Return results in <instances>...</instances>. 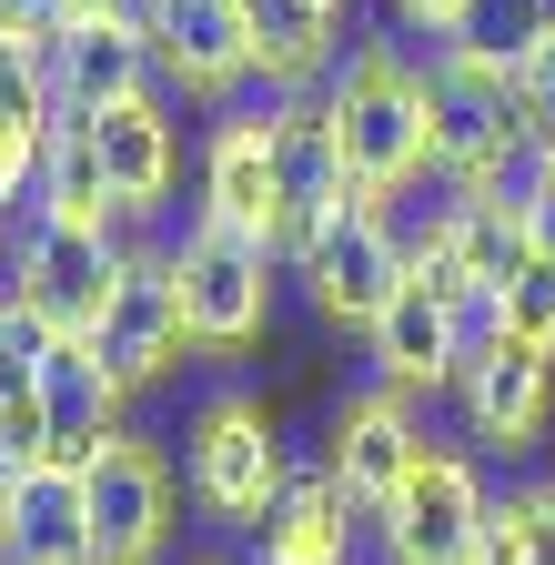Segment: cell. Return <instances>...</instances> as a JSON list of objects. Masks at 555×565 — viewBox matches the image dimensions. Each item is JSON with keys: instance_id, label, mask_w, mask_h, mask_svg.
Segmentation results:
<instances>
[{"instance_id": "cell-21", "label": "cell", "mask_w": 555, "mask_h": 565, "mask_svg": "<svg viewBox=\"0 0 555 565\" xmlns=\"http://www.w3.org/2000/svg\"><path fill=\"white\" fill-rule=\"evenodd\" d=\"M343 0H253V71L263 92H323L343 61Z\"/></svg>"}, {"instance_id": "cell-18", "label": "cell", "mask_w": 555, "mask_h": 565, "mask_svg": "<svg viewBox=\"0 0 555 565\" xmlns=\"http://www.w3.org/2000/svg\"><path fill=\"white\" fill-rule=\"evenodd\" d=\"M202 212L233 223V233H263V243L284 233V182H273V121L263 111H223L202 131Z\"/></svg>"}, {"instance_id": "cell-33", "label": "cell", "mask_w": 555, "mask_h": 565, "mask_svg": "<svg viewBox=\"0 0 555 565\" xmlns=\"http://www.w3.org/2000/svg\"><path fill=\"white\" fill-rule=\"evenodd\" d=\"M0 263H11V192H0Z\"/></svg>"}, {"instance_id": "cell-17", "label": "cell", "mask_w": 555, "mask_h": 565, "mask_svg": "<svg viewBox=\"0 0 555 565\" xmlns=\"http://www.w3.org/2000/svg\"><path fill=\"white\" fill-rule=\"evenodd\" d=\"M82 141H92V162H102V182H111V202H121V223L162 212V192H172V172H182V121L162 111V92L92 111Z\"/></svg>"}, {"instance_id": "cell-6", "label": "cell", "mask_w": 555, "mask_h": 565, "mask_svg": "<svg viewBox=\"0 0 555 565\" xmlns=\"http://www.w3.org/2000/svg\"><path fill=\"white\" fill-rule=\"evenodd\" d=\"M525 202H515V182H495V192H455L425 233H414V273L435 282L445 303H465L474 323H495V294L525 273Z\"/></svg>"}, {"instance_id": "cell-23", "label": "cell", "mask_w": 555, "mask_h": 565, "mask_svg": "<svg viewBox=\"0 0 555 565\" xmlns=\"http://www.w3.org/2000/svg\"><path fill=\"white\" fill-rule=\"evenodd\" d=\"M41 364H51V343L31 333V313L0 294V445H11L31 475H41Z\"/></svg>"}, {"instance_id": "cell-26", "label": "cell", "mask_w": 555, "mask_h": 565, "mask_svg": "<svg viewBox=\"0 0 555 565\" xmlns=\"http://www.w3.org/2000/svg\"><path fill=\"white\" fill-rule=\"evenodd\" d=\"M515 102H525V131H535V152L555 141V21L515 51Z\"/></svg>"}, {"instance_id": "cell-9", "label": "cell", "mask_w": 555, "mask_h": 565, "mask_svg": "<svg viewBox=\"0 0 555 565\" xmlns=\"http://www.w3.org/2000/svg\"><path fill=\"white\" fill-rule=\"evenodd\" d=\"M72 475H82V515H92V565H152L172 545V465H162V445H142L121 424Z\"/></svg>"}, {"instance_id": "cell-16", "label": "cell", "mask_w": 555, "mask_h": 565, "mask_svg": "<svg viewBox=\"0 0 555 565\" xmlns=\"http://www.w3.org/2000/svg\"><path fill=\"white\" fill-rule=\"evenodd\" d=\"M51 92H61V121H92V111H111V102H142V92H162V61H152V31H142V11L61 21Z\"/></svg>"}, {"instance_id": "cell-1", "label": "cell", "mask_w": 555, "mask_h": 565, "mask_svg": "<svg viewBox=\"0 0 555 565\" xmlns=\"http://www.w3.org/2000/svg\"><path fill=\"white\" fill-rule=\"evenodd\" d=\"M323 111L343 131V162H354L364 202H404L414 182L435 172V102H425V61L404 41H354L323 82Z\"/></svg>"}, {"instance_id": "cell-5", "label": "cell", "mask_w": 555, "mask_h": 565, "mask_svg": "<svg viewBox=\"0 0 555 565\" xmlns=\"http://www.w3.org/2000/svg\"><path fill=\"white\" fill-rule=\"evenodd\" d=\"M172 253V282H182V313H192V343L202 353H253L263 323H273V282H284V253L263 233H233L213 212H192Z\"/></svg>"}, {"instance_id": "cell-32", "label": "cell", "mask_w": 555, "mask_h": 565, "mask_svg": "<svg viewBox=\"0 0 555 565\" xmlns=\"http://www.w3.org/2000/svg\"><path fill=\"white\" fill-rule=\"evenodd\" d=\"M102 11H142V0H51V21H102Z\"/></svg>"}, {"instance_id": "cell-31", "label": "cell", "mask_w": 555, "mask_h": 565, "mask_svg": "<svg viewBox=\"0 0 555 565\" xmlns=\"http://www.w3.org/2000/svg\"><path fill=\"white\" fill-rule=\"evenodd\" d=\"M21 475H31V465H21L11 445H0V565H11V515H21Z\"/></svg>"}, {"instance_id": "cell-34", "label": "cell", "mask_w": 555, "mask_h": 565, "mask_svg": "<svg viewBox=\"0 0 555 565\" xmlns=\"http://www.w3.org/2000/svg\"><path fill=\"white\" fill-rule=\"evenodd\" d=\"M192 565H233V555H192Z\"/></svg>"}, {"instance_id": "cell-2", "label": "cell", "mask_w": 555, "mask_h": 565, "mask_svg": "<svg viewBox=\"0 0 555 565\" xmlns=\"http://www.w3.org/2000/svg\"><path fill=\"white\" fill-rule=\"evenodd\" d=\"M425 102H435V182L445 192H495L525 172L535 131L515 102V61L495 41H445L425 51Z\"/></svg>"}, {"instance_id": "cell-20", "label": "cell", "mask_w": 555, "mask_h": 565, "mask_svg": "<svg viewBox=\"0 0 555 565\" xmlns=\"http://www.w3.org/2000/svg\"><path fill=\"white\" fill-rule=\"evenodd\" d=\"M354 535H364V505H354L323 465H303V475L284 484V505L253 525L263 565H354Z\"/></svg>"}, {"instance_id": "cell-19", "label": "cell", "mask_w": 555, "mask_h": 565, "mask_svg": "<svg viewBox=\"0 0 555 565\" xmlns=\"http://www.w3.org/2000/svg\"><path fill=\"white\" fill-rule=\"evenodd\" d=\"M111 435H121V384L102 374V353L92 343H51V364H41V465L72 475Z\"/></svg>"}, {"instance_id": "cell-4", "label": "cell", "mask_w": 555, "mask_h": 565, "mask_svg": "<svg viewBox=\"0 0 555 565\" xmlns=\"http://www.w3.org/2000/svg\"><path fill=\"white\" fill-rule=\"evenodd\" d=\"M293 475H303V465L284 455V435H273V414H263V394L223 384V394L192 404V424H182V484H192V505L213 515V525H243V535H253L273 505H284Z\"/></svg>"}, {"instance_id": "cell-14", "label": "cell", "mask_w": 555, "mask_h": 565, "mask_svg": "<svg viewBox=\"0 0 555 565\" xmlns=\"http://www.w3.org/2000/svg\"><path fill=\"white\" fill-rule=\"evenodd\" d=\"M414 455H425V424H414V394H394V384H364L323 414V475L364 505V525L404 494Z\"/></svg>"}, {"instance_id": "cell-3", "label": "cell", "mask_w": 555, "mask_h": 565, "mask_svg": "<svg viewBox=\"0 0 555 565\" xmlns=\"http://www.w3.org/2000/svg\"><path fill=\"white\" fill-rule=\"evenodd\" d=\"M121 223H72V212H41L31 202V223L11 243V294L31 313L41 343H92L102 333V303H111V282H121Z\"/></svg>"}, {"instance_id": "cell-29", "label": "cell", "mask_w": 555, "mask_h": 565, "mask_svg": "<svg viewBox=\"0 0 555 565\" xmlns=\"http://www.w3.org/2000/svg\"><path fill=\"white\" fill-rule=\"evenodd\" d=\"M515 202H525V243H535V253H555V141H545V152H525Z\"/></svg>"}, {"instance_id": "cell-15", "label": "cell", "mask_w": 555, "mask_h": 565, "mask_svg": "<svg viewBox=\"0 0 555 565\" xmlns=\"http://www.w3.org/2000/svg\"><path fill=\"white\" fill-rule=\"evenodd\" d=\"M455 404H465V435L474 445L525 455L545 424H555V353H535L515 333H484L474 364H465V384H455Z\"/></svg>"}, {"instance_id": "cell-13", "label": "cell", "mask_w": 555, "mask_h": 565, "mask_svg": "<svg viewBox=\"0 0 555 565\" xmlns=\"http://www.w3.org/2000/svg\"><path fill=\"white\" fill-rule=\"evenodd\" d=\"M484 333H495V323H474L465 303H445V294H435L425 273H404V294L374 313L364 353H374V384H394V394H455Z\"/></svg>"}, {"instance_id": "cell-11", "label": "cell", "mask_w": 555, "mask_h": 565, "mask_svg": "<svg viewBox=\"0 0 555 565\" xmlns=\"http://www.w3.org/2000/svg\"><path fill=\"white\" fill-rule=\"evenodd\" d=\"M263 121H273V182H284V233L273 243H284V263H293L323 223L354 212V162H343V131H333L323 92H273Z\"/></svg>"}, {"instance_id": "cell-7", "label": "cell", "mask_w": 555, "mask_h": 565, "mask_svg": "<svg viewBox=\"0 0 555 565\" xmlns=\"http://www.w3.org/2000/svg\"><path fill=\"white\" fill-rule=\"evenodd\" d=\"M404 273H414V243L394 233V212L354 192V212L343 223H323L303 253H293V282H303V303L343 333H374V313L404 294Z\"/></svg>"}, {"instance_id": "cell-10", "label": "cell", "mask_w": 555, "mask_h": 565, "mask_svg": "<svg viewBox=\"0 0 555 565\" xmlns=\"http://www.w3.org/2000/svg\"><path fill=\"white\" fill-rule=\"evenodd\" d=\"M92 353H102V374H111L121 394L162 384L182 353H202V343H192V313H182V282H172V253H142V243L121 253V282H111V303H102Z\"/></svg>"}, {"instance_id": "cell-25", "label": "cell", "mask_w": 555, "mask_h": 565, "mask_svg": "<svg viewBox=\"0 0 555 565\" xmlns=\"http://www.w3.org/2000/svg\"><path fill=\"white\" fill-rule=\"evenodd\" d=\"M495 333H515V343L555 353V253H525V273L495 294Z\"/></svg>"}, {"instance_id": "cell-8", "label": "cell", "mask_w": 555, "mask_h": 565, "mask_svg": "<svg viewBox=\"0 0 555 565\" xmlns=\"http://www.w3.org/2000/svg\"><path fill=\"white\" fill-rule=\"evenodd\" d=\"M484 515H495L484 475H474L455 445H435V435H425V455H414L404 494L374 515V545H384V565H474Z\"/></svg>"}, {"instance_id": "cell-27", "label": "cell", "mask_w": 555, "mask_h": 565, "mask_svg": "<svg viewBox=\"0 0 555 565\" xmlns=\"http://www.w3.org/2000/svg\"><path fill=\"white\" fill-rule=\"evenodd\" d=\"M384 11H394V31H414V41H474L484 31V0H384Z\"/></svg>"}, {"instance_id": "cell-30", "label": "cell", "mask_w": 555, "mask_h": 565, "mask_svg": "<svg viewBox=\"0 0 555 565\" xmlns=\"http://www.w3.org/2000/svg\"><path fill=\"white\" fill-rule=\"evenodd\" d=\"M545 21H555V0H484V31H474V41H495V51L515 61V51H525Z\"/></svg>"}, {"instance_id": "cell-28", "label": "cell", "mask_w": 555, "mask_h": 565, "mask_svg": "<svg viewBox=\"0 0 555 565\" xmlns=\"http://www.w3.org/2000/svg\"><path fill=\"white\" fill-rule=\"evenodd\" d=\"M505 515H515V535H525V565H555V475L515 484V494H505Z\"/></svg>"}, {"instance_id": "cell-24", "label": "cell", "mask_w": 555, "mask_h": 565, "mask_svg": "<svg viewBox=\"0 0 555 565\" xmlns=\"http://www.w3.org/2000/svg\"><path fill=\"white\" fill-rule=\"evenodd\" d=\"M31 202H41V212H72V223H121V202H111V182H102V162H92L82 121H61V131H51V162H41Z\"/></svg>"}, {"instance_id": "cell-12", "label": "cell", "mask_w": 555, "mask_h": 565, "mask_svg": "<svg viewBox=\"0 0 555 565\" xmlns=\"http://www.w3.org/2000/svg\"><path fill=\"white\" fill-rule=\"evenodd\" d=\"M142 31L162 61V92L202 102V111H233L253 71V0H142Z\"/></svg>"}, {"instance_id": "cell-22", "label": "cell", "mask_w": 555, "mask_h": 565, "mask_svg": "<svg viewBox=\"0 0 555 565\" xmlns=\"http://www.w3.org/2000/svg\"><path fill=\"white\" fill-rule=\"evenodd\" d=\"M11 565H92V515H82V475H21V515H11Z\"/></svg>"}]
</instances>
